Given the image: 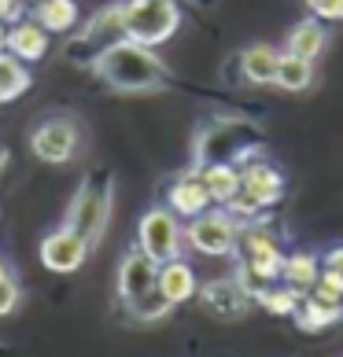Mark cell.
<instances>
[{"label":"cell","mask_w":343,"mask_h":357,"mask_svg":"<svg viewBox=\"0 0 343 357\" xmlns=\"http://www.w3.org/2000/svg\"><path fill=\"white\" fill-rule=\"evenodd\" d=\"M126 15V37L140 45H166L181 26V11L174 0H129L122 4Z\"/></svg>","instance_id":"cell-2"},{"label":"cell","mask_w":343,"mask_h":357,"mask_svg":"<svg viewBox=\"0 0 343 357\" xmlns=\"http://www.w3.org/2000/svg\"><path fill=\"white\" fill-rule=\"evenodd\" d=\"M8 48V26H4V19H0V52Z\"/></svg>","instance_id":"cell-30"},{"label":"cell","mask_w":343,"mask_h":357,"mask_svg":"<svg viewBox=\"0 0 343 357\" xmlns=\"http://www.w3.org/2000/svg\"><path fill=\"white\" fill-rule=\"evenodd\" d=\"M26 89H30V70H26V59L11 56V52L4 48V52H0V100H19Z\"/></svg>","instance_id":"cell-22"},{"label":"cell","mask_w":343,"mask_h":357,"mask_svg":"<svg viewBox=\"0 0 343 357\" xmlns=\"http://www.w3.org/2000/svg\"><path fill=\"white\" fill-rule=\"evenodd\" d=\"M15 306H19V284L11 280V276H4V280H0V317H8Z\"/></svg>","instance_id":"cell-28"},{"label":"cell","mask_w":343,"mask_h":357,"mask_svg":"<svg viewBox=\"0 0 343 357\" xmlns=\"http://www.w3.org/2000/svg\"><path fill=\"white\" fill-rule=\"evenodd\" d=\"M277 67H281V52L273 45H251L240 56V70L251 85H277Z\"/></svg>","instance_id":"cell-16"},{"label":"cell","mask_w":343,"mask_h":357,"mask_svg":"<svg viewBox=\"0 0 343 357\" xmlns=\"http://www.w3.org/2000/svg\"><path fill=\"white\" fill-rule=\"evenodd\" d=\"M170 310H174V302L159 291V284L126 302V313L133 317V321H163V317H170Z\"/></svg>","instance_id":"cell-24"},{"label":"cell","mask_w":343,"mask_h":357,"mask_svg":"<svg viewBox=\"0 0 343 357\" xmlns=\"http://www.w3.org/2000/svg\"><path fill=\"white\" fill-rule=\"evenodd\" d=\"M321 276H328V280H336L343 287V247H333L325 255V266H321Z\"/></svg>","instance_id":"cell-27"},{"label":"cell","mask_w":343,"mask_h":357,"mask_svg":"<svg viewBox=\"0 0 343 357\" xmlns=\"http://www.w3.org/2000/svg\"><path fill=\"white\" fill-rule=\"evenodd\" d=\"M244 250L240 255V273L255 276V280H277L284 269V255L281 247H277V240L258 229V225H251V229H240V243H236Z\"/></svg>","instance_id":"cell-6"},{"label":"cell","mask_w":343,"mask_h":357,"mask_svg":"<svg viewBox=\"0 0 343 357\" xmlns=\"http://www.w3.org/2000/svg\"><path fill=\"white\" fill-rule=\"evenodd\" d=\"M240 188L247 195H255L262 206H273V203H281V195H284V177L277 174L270 162H247L240 169Z\"/></svg>","instance_id":"cell-12"},{"label":"cell","mask_w":343,"mask_h":357,"mask_svg":"<svg viewBox=\"0 0 343 357\" xmlns=\"http://www.w3.org/2000/svg\"><path fill=\"white\" fill-rule=\"evenodd\" d=\"M184 240H189L200 255H210V258H221L236 250L240 243V218L233 214V210H203V214H196L192 225L184 229Z\"/></svg>","instance_id":"cell-4"},{"label":"cell","mask_w":343,"mask_h":357,"mask_svg":"<svg viewBox=\"0 0 343 357\" xmlns=\"http://www.w3.org/2000/svg\"><path fill=\"white\" fill-rule=\"evenodd\" d=\"M277 85L284 92H302L314 85V59H302L295 52H284L281 67H277Z\"/></svg>","instance_id":"cell-21"},{"label":"cell","mask_w":343,"mask_h":357,"mask_svg":"<svg viewBox=\"0 0 343 357\" xmlns=\"http://www.w3.org/2000/svg\"><path fill=\"white\" fill-rule=\"evenodd\" d=\"M310 8V15L318 19H333V22H343V0H302Z\"/></svg>","instance_id":"cell-26"},{"label":"cell","mask_w":343,"mask_h":357,"mask_svg":"<svg viewBox=\"0 0 343 357\" xmlns=\"http://www.w3.org/2000/svg\"><path fill=\"white\" fill-rule=\"evenodd\" d=\"M122 37H126V15H122V4H111V8H100L96 15L85 22V30H82V37H78L74 45L89 48V52H92V59H96L103 48L115 45V41H122ZM92 59H89V63H92Z\"/></svg>","instance_id":"cell-11"},{"label":"cell","mask_w":343,"mask_h":357,"mask_svg":"<svg viewBox=\"0 0 343 357\" xmlns=\"http://www.w3.org/2000/svg\"><path fill=\"white\" fill-rule=\"evenodd\" d=\"M8 52L11 56H19L26 63H34V59H41L45 52H48V30L41 22H15L8 30Z\"/></svg>","instance_id":"cell-14"},{"label":"cell","mask_w":343,"mask_h":357,"mask_svg":"<svg viewBox=\"0 0 343 357\" xmlns=\"http://www.w3.org/2000/svg\"><path fill=\"white\" fill-rule=\"evenodd\" d=\"M34 19L41 22L48 33H67L78 26V4L74 0H37Z\"/></svg>","instance_id":"cell-19"},{"label":"cell","mask_w":343,"mask_h":357,"mask_svg":"<svg viewBox=\"0 0 343 357\" xmlns=\"http://www.w3.org/2000/svg\"><path fill=\"white\" fill-rule=\"evenodd\" d=\"M19 0H0V19H19Z\"/></svg>","instance_id":"cell-29"},{"label":"cell","mask_w":343,"mask_h":357,"mask_svg":"<svg viewBox=\"0 0 343 357\" xmlns=\"http://www.w3.org/2000/svg\"><path fill=\"white\" fill-rule=\"evenodd\" d=\"M200 302L210 317H218V321H240L247 302H251V291L240 280H210V284L200 287Z\"/></svg>","instance_id":"cell-10"},{"label":"cell","mask_w":343,"mask_h":357,"mask_svg":"<svg viewBox=\"0 0 343 357\" xmlns=\"http://www.w3.org/2000/svg\"><path fill=\"white\" fill-rule=\"evenodd\" d=\"M340 317H343V302H328L310 291V298H302V306L295 310V324L302 332H321V328L336 324Z\"/></svg>","instance_id":"cell-17"},{"label":"cell","mask_w":343,"mask_h":357,"mask_svg":"<svg viewBox=\"0 0 343 357\" xmlns=\"http://www.w3.org/2000/svg\"><path fill=\"white\" fill-rule=\"evenodd\" d=\"M89 240L85 236H78L74 229H56V232H48L45 240H41V261H45V269L52 273H78L85 266V258H89Z\"/></svg>","instance_id":"cell-8"},{"label":"cell","mask_w":343,"mask_h":357,"mask_svg":"<svg viewBox=\"0 0 343 357\" xmlns=\"http://www.w3.org/2000/svg\"><path fill=\"white\" fill-rule=\"evenodd\" d=\"M155 284H159V261H155L144 247L129 250V255L118 261V298L122 302L152 291Z\"/></svg>","instance_id":"cell-9"},{"label":"cell","mask_w":343,"mask_h":357,"mask_svg":"<svg viewBox=\"0 0 343 357\" xmlns=\"http://www.w3.org/2000/svg\"><path fill=\"white\" fill-rule=\"evenodd\" d=\"M34 4H37V0H34Z\"/></svg>","instance_id":"cell-33"},{"label":"cell","mask_w":343,"mask_h":357,"mask_svg":"<svg viewBox=\"0 0 343 357\" xmlns=\"http://www.w3.org/2000/svg\"><path fill=\"white\" fill-rule=\"evenodd\" d=\"M137 236H140V247L159 261L170 258H181V243H184V225L177 221V210H166V206H155L140 218L137 225Z\"/></svg>","instance_id":"cell-5"},{"label":"cell","mask_w":343,"mask_h":357,"mask_svg":"<svg viewBox=\"0 0 343 357\" xmlns=\"http://www.w3.org/2000/svg\"><path fill=\"white\" fill-rule=\"evenodd\" d=\"M111 221V184L100 181H85L74 192V199L67 206V229H74L78 236H85L89 247H96L103 240V229Z\"/></svg>","instance_id":"cell-3"},{"label":"cell","mask_w":343,"mask_h":357,"mask_svg":"<svg viewBox=\"0 0 343 357\" xmlns=\"http://www.w3.org/2000/svg\"><path fill=\"white\" fill-rule=\"evenodd\" d=\"M210 192H207V181L203 174H189L181 177L174 188H170V210H177L181 218H196L203 214V210H210Z\"/></svg>","instance_id":"cell-13"},{"label":"cell","mask_w":343,"mask_h":357,"mask_svg":"<svg viewBox=\"0 0 343 357\" xmlns=\"http://www.w3.org/2000/svg\"><path fill=\"white\" fill-rule=\"evenodd\" d=\"M281 276H284V284H292L299 291H310L314 284L321 280V266H318V258H314V255H302V250H299V255L284 258Z\"/></svg>","instance_id":"cell-23"},{"label":"cell","mask_w":343,"mask_h":357,"mask_svg":"<svg viewBox=\"0 0 343 357\" xmlns=\"http://www.w3.org/2000/svg\"><path fill=\"white\" fill-rule=\"evenodd\" d=\"M258 302H262V306H266L270 313H292L295 317V310L302 306V291L299 287H292V284H281V287H266V291H258Z\"/></svg>","instance_id":"cell-25"},{"label":"cell","mask_w":343,"mask_h":357,"mask_svg":"<svg viewBox=\"0 0 343 357\" xmlns=\"http://www.w3.org/2000/svg\"><path fill=\"white\" fill-rule=\"evenodd\" d=\"M0 103H4V100H0Z\"/></svg>","instance_id":"cell-32"},{"label":"cell","mask_w":343,"mask_h":357,"mask_svg":"<svg viewBox=\"0 0 343 357\" xmlns=\"http://www.w3.org/2000/svg\"><path fill=\"white\" fill-rule=\"evenodd\" d=\"M159 291L174 302V306H181V302H189L196 295V273L189 261L181 258H170L159 266Z\"/></svg>","instance_id":"cell-15"},{"label":"cell","mask_w":343,"mask_h":357,"mask_svg":"<svg viewBox=\"0 0 343 357\" xmlns=\"http://www.w3.org/2000/svg\"><path fill=\"white\" fill-rule=\"evenodd\" d=\"M203 181H207V192L210 199L229 206L233 195L240 192V169H236L233 162H214V166H203Z\"/></svg>","instance_id":"cell-20"},{"label":"cell","mask_w":343,"mask_h":357,"mask_svg":"<svg viewBox=\"0 0 343 357\" xmlns=\"http://www.w3.org/2000/svg\"><path fill=\"white\" fill-rule=\"evenodd\" d=\"M89 67L115 92H155L166 85V67L159 63V56L152 52V45H140L133 37L108 45Z\"/></svg>","instance_id":"cell-1"},{"label":"cell","mask_w":343,"mask_h":357,"mask_svg":"<svg viewBox=\"0 0 343 357\" xmlns=\"http://www.w3.org/2000/svg\"><path fill=\"white\" fill-rule=\"evenodd\" d=\"M325 41H328L325 26H321L318 15H314V19H302V22L292 26V33H288V52H295V56H302V59H318Z\"/></svg>","instance_id":"cell-18"},{"label":"cell","mask_w":343,"mask_h":357,"mask_svg":"<svg viewBox=\"0 0 343 357\" xmlns=\"http://www.w3.org/2000/svg\"><path fill=\"white\" fill-rule=\"evenodd\" d=\"M4 276H8V266H4V261H0V280H4Z\"/></svg>","instance_id":"cell-31"},{"label":"cell","mask_w":343,"mask_h":357,"mask_svg":"<svg viewBox=\"0 0 343 357\" xmlns=\"http://www.w3.org/2000/svg\"><path fill=\"white\" fill-rule=\"evenodd\" d=\"M30 151H34L37 162H48V166L71 162L74 151H78V126L71 118H48V122H41L34 129Z\"/></svg>","instance_id":"cell-7"}]
</instances>
